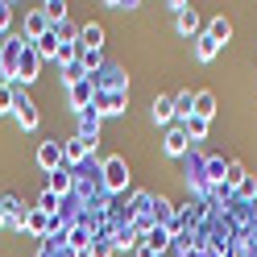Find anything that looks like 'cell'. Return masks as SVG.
I'll return each instance as SVG.
<instances>
[{"mask_svg":"<svg viewBox=\"0 0 257 257\" xmlns=\"http://www.w3.org/2000/svg\"><path fill=\"white\" fill-rule=\"evenodd\" d=\"M100 179H104V191H108V195H124L133 174H128V162H124L120 154H112V158L100 162Z\"/></svg>","mask_w":257,"mask_h":257,"instance_id":"1","label":"cell"},{"mask_svg":"<svg viewBox=\"0 0 257 257\" xmlns=\"http://www.w3.org/2000/svg\"><path fill=\"white\" fill-rule=\"evenodd\" d=\"M170 13H174V25H179L183 38H199V9H191L187 0H170Z\"/></svg>","mask_w":257,"mask_h":257,"instance_id":"2","label":"cell"},{"mask_svg":"<svg viewBox=\"0 0 257 257\" xmlns=\"http://www.w3.org/2000/svg\"><path fill=\"white\" fill-rule=\"evenodd\" d=\"M91 154H95V146H91V141H83L79 133L62 141V162H67L71 170H79V166H87V162H91Z\"/></svg>","mask_w":257,"mask_h":257,"instance_id":"3","label":"cell"},{"mask_svg":"<svg viewBox=\"0 0 257 257\" xmlns=\"http://www.w3.org/2000/svg\"><path fill=\"white\" fill-rule=\"evenodd\" d=\"M38 71H42V58H38V50H34V46H29L25 42V50H21V58H17V79H13V83H34V79H38Z\"/></svg>","mask_w":257,"mask_h":257,"instance_id":"4","label":"cell"},{"mask_svg":"<svg viewBox=\"0 0 257 257\" xmlns=\"http://www.w3.org/2000/svg\"><path fill=\"white\" fill-rule=\"evenodd\" d=\"M75 116H79V137H83V141H91V146H100L104 116L95 112V104H91V108H83V112H75Z\"/></svg>","mask_w":257,"mask_h":257,"instance_id":"5","label":"cell"},{"mask_svg":"<svg viewBox=\"0 0 257 257\" xmlns=\"http://www.w3.org/2000/svg\"><path fill=\"white\" fill-rule=\"evenodd\" d=\"M128 108V91H95V112L100 116H120Z\"/></svg>","mask_w":257,"mask_h":257,"instance_id":"6","label":"cell"},{"mask_svg":"<svg viewBox=\"0 0 257 257\" xmlns=\"http://www.w3.org/2000/svg\"><path fill=\"white\" fill-rule=\"evenodd\" d=\"M13 116H17V124H21L25 133H29V128H38V120H42V112H38V104L29 100L25 91H17V104H13Z\"/></svg>","mask_w":257,"mask_h":257,"instance_id":"7","label":"cell"},{"mask_svg":"<svg viewBox=\"0 0 257 257\" xmlns=\"http://www.w3.org/2000/svg\"><path fill=\"white\" fill-rule=\"evenodd\" d=\"M187 150H191L187 128H183V124H170L166 137H162V154H166V158H187Z\"/></svg>","mask_w":257,"mask_h":257,"instance_id":"8","label":"cell"},{"mask_svg":"<svg viewBox=\"0 0 257 257\" xmlns=\"http://www.w3.org/2000/svg\"><path fill=\"white\" fill-rule=\"evenodd\" d=\"M38 166L46 174H54L58 166H67V162H62V141L58 137H50V141H42V146H38Z\"/></svg>","mask_w":257,"mask_h":257,"instance_id":"9","label":"cell"},{"mask_svg":"<svg viewBox=\"0 0 257 257\" xmlns=\"http://www.w3.org/2000/svg\"><path fill=\"white\" fill-rule=\"evenodd\" d=\"M67 104H71L75 112H83V108H91V104H95V83H91V79H83V83H75V87H67Z\"/></svg>","mask_w":257,"mask_h":257,"instance_id":"10","label":"cell"},{"mask_svg":"<svg viewBox=\"0 0 257 257\" xmlns=\"http://www.w3.org/2000/svg\"><path fill=\"white\" fill-rule=\"evenodd\" d=\"M50 17H46V13L42 9H34V13H25V29H21V34H25V42H38L42 34H50Z\"/></svg>","mask_w":257,"mask_h":257,"instance_id":"11","label":"cell"},{"mask_svg":"<svg viewBox=\"0 0 257 257\" xmlns=\"http://www.w3.org/2000/svg\"><path fill=\"white\" fill-rule=\"evenodd\" d=\"M91 236H95V232L87 228V220L79 216L71 228H67V245H71V249H79V253H87V249H91Z\"/></svg>","mask_w":257,"mask_h":257,"instance_id":"12","label":"cell"},{"mask_svg":"<svg viewBox=\"0 0 257 257\" xmlns=\"http://www.w3.org/2000/svg\"><path fill=\"white\" fill-rule=\"evenodd\" d=\"M79 50H104V25L100 21L79 25Z\"/></svg>","mask_w":257,"mask_h":257,"instance_id":"13","label":"cell"},{"mask_svg":"<svg viewBox=\"0 0 257 257\" xmlns=\"http://www.w3.org/2000/svg\"><path fill=\"white\" fill-rule=\"evenodd\" d=\"M21 232L38 236V240H46V232H50V216H46V212H38V207H29V212H25V228H21Z\"/></svg>","mask_w":257,"mask_h":257,"instance_id":"14","label":"cell"},{"mask_svg":"<svg viewBox=\"0 0 257 257\" xmlns=\"http://www.w3.org/2000/svg\"><path fill=\"white\" fill-rule=\"evenodd\" d=\"M195 116V91H174V124H187Z\"/></svg>","mask_w":257,"mask_h":257,"instance_id":"15","label":"cell"},{"mask_svg":"<svg viewBox=\"0 0 257 257\" xmlns=\"http://www.w3.org/2000/svg\"><path fill=\"white\" fill-rule=\"evenodd\" d=\"M203 34H207V38H212V42L220 46V50H224V42L232 38V21L220 13V17H212V21H207V29H203Z\"/></svg>","mask_w":257,"mask_h":257,"instance_id":"16","label":"cell"},{"mask_svg":"<svg viewBox=\"0 0 257 257\" xmlns=\"http://www.w3.org/2000/svg\"><path fill=\"white\" fill-rule=\"evenodd\" d=\"M224 170H228V162H224L220 154H207V166H203V179H207V187H224Z\"/></svg>","mask_w":257,"mask_h":257,"instance_id":"17","label":"cell"},{"mask_svg":"<svg viewBox=\"0 0 257 257\" xmlns=\"http://www.w3.org/2000/svg\"><path fill=\"white\" fill-rule=\"evenodd\" d=\"M141 245H150L154 253H166V249L174 245V232H170V228H150L146 236H141Z\"/></svg>","mask_w":257,"mask_h":257,"instance_id":"18","label":"cell"},{"mask_svg":"<svg viewBox=\"0 0 257 257\" xmlns=\"http://www.w3.org/2000/svg\"><path fill=\"white\" fill-rule=\"evenodd\" d=\"M29 46L38 50V58H42V62H46V58H58V34H54V29H50V34H42L38 42H29Z\"/></svg>","mask_w":257,"mask_h":257,"instance_id":"19","label":"cell"},{"mask_svg":"<svg viewBox=\"0 0 257 257\" xmlns=\"http://www.w3.org/2000/svg\"><path fill=\"white\" fill-rule=\"evenodd\" d=\"M154 120L158 124H174V95H158L154 100Z\"/></svg>","mask_w":257,"mask_h":257,"instance_id":"20","label":"cell"},{"mask_svg":"<svg viewBox=\"0 0 257 257\" xmlns=\"http://www.w3.org/2000/svg\"><path fill=\"white\" fill-rule=\"evenodd\" d=\"M112 249H116V245H112V232H95L91 236V249L83 257H112Z\"/></svg>","mask_w":257,"mask_h":257,"instance_id":"21","label":"cell"},{"mask_svg":"<svg viewBox=\"0 0 257 257\" xmlns=\"http://www.w3.org/2000/svg\"><path fill=\"white\" fill-rule=\"evenodd\" d=\"M195 116L199 120H212L216 116V95L212 91H195Z\"/></svg>","mask_w":257,"mask_h":257,"instance_id":"22","label":"cell"},{"mask_svg":"<svg viewBox=\"0 0 257 257\" xmlns=\"http://www.w3.org/2000/svg\"><path fill=\"white\" fill-rule=\"evenodd\" d=\"M216 54H220V46L207 38V34H199V38H195V62H212Z\"/></svg>","mask_w":257,"mask_h":257,"instance_id":"23","label":"cell"},{"mask_svg":"<svg viewBox=\"0 0 257 257\" xmlns=\"http://www.w3.org/2000/svg\"><path fill=\"white\" fill-rule=\"evenodd\" d=\"M183 128H187V141L195 146V141H207V128H212V120H199V116H191Z\"/></svg>","mask_w":257,"mask_h":257,"instance_id":"24","label":"cell"},{"mask_svg":"<svg viewBox=\"0 0 257 257\" xmlns=\"http://www.w3.org/2000/svg\"><path fill=\"white\" fill-rule=\"evenodd\" d=\"M34 207H38V212H46V216H58V207H62V199L54 195V191H50V187H46V191H42V195L34 199Z\"/></svg>","mask_w":257,"mask_h":257,"instance_id":"25","label":"cell"},{"mask_svg":"<svg viewBox=\"0 0 257 257\" xmlns=\"http://www.w3.org/2000/svg\"><path fill=\"white\" fill-rule=\"evenodd\" d=\"M17 104V83H0V116H9Z\"/></svg>","mask_w":257,"mask_h":257,"instance_id":"26","label":"cell"},{"mask_svg":"<svg viewBox=\"0 0 257 257\" xmlns=\"http://www.w3.org/2000/svg\"><path fill=\"white\" fill-rule=\"evenodd\" d=\"M42 13L50 17V25H62V21H67V5H62V0H46Z\"/></svg>","mask_w":257,"mask_h":257,"instance_id":"27","label":"cell"},{"mask_svg":"<svg viewBox=\"0 0 257 257\" xmlns=\"http://www.w3.org/2000/svg\"><path fill=\"white\" fill-rule=\"evenodd\" d=\"M83 79H87V71L79 67V62H71V67H62V83H67V87H75V83H83Z\"/></svg>","mask_w":257,"mask_h":257,"instance_id":"28","label":"cell"},{"mask_svg":"<svg viewBox=\"0 0 257 257\" xmlns=\"http://www.w3.org/2000/svg\"><path fill=\"white\" fill-rule=\"evenodd\" d=\"M9 25H13V5H9V0H0V34H5Z\"/></svg>","mask_w":257,"mask_h":257,"instance_id":"29","label":"cell"},{"mask_svg":"<svg viewBox=\"0 0 257 257\" xmlns=\"http://www.w3.org/2000/svg\"><path fill=\"white\" fill-rule=\"evenodd\" d=\"M54 257H83V253H79V249H71L67 240H62V245H54Z\"/></svg>","mask_w":257,"mask_h":257,"instance_id":"30","label":"cell"},{"mask_svg":"<svg viewBox=\"0 0 257 257\" xmlns=\"http://www.w3.org/2000/svg\"><path fill=\"white\" fill-rule=\"evenodd\" d=\"M108 9H116V13H124V9H137V0H108Z\"/></svg>","mask_w":257,"mask_h":257,"instance_id":"31","label":"cell"},{"mask_svg":"<svg viewBox=\"0 0 257 257\" xmlns=\"http://www.w3.org/2000/svg\"><path fill=\"white\" fill-rule=\"evenodd\" d=\"M137 257H162V253H154L150 245H137Z\"/></svg>","mask_w":257,"mask_h":257,"instance_id":"32","label":"cell"},{"mask_svg":"<svg viewBox=\"0 0 257 257\" xmlns=\"http://www.w3.org/2000/svg\"><path fill=\"white\" fill-rule=\"evenodd\" d=\"M5 38H9V34H0V54H5Z\"/></svg>","mask_w":257,"mask_h":257,"instance_id":"33","label":"cell"}]
</instances>
